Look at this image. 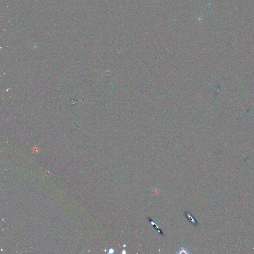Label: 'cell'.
I'll list each match as a JSON object with an SVG mask.
<instances>
[{"label": "cell", "mask_w": 254, "mask_h": 254, "mask_svg": "<svg viewBox=\"0 0 254 254\" xmlns=\"http://www.w3.org/2000/svg\"><path fill=\"white\" fill-rule=\"evenodd\" d=\"M185 216L189 222H190V223H191L192 224L194 225H197V222L196 221V219L193 217V216L190 214V213L185 212Z\"/></svg>", "instance_id": "6da1fadb"}, {"label": "cell", "mask_w": 254, "mask_h": 254, "mask_svg": "<svg viewBox=\"0 0 254 254\" xmlns=\"http://www.w3.org/2000/svg\"><path fill=\"white\" fill-rule=\"evenodd\" d=\"M148 219H149V220L150 221V222H151V223L152 224V225L153 226V227L160 234V235H162V236H164V234H163V233L162 232V230L161 229H159V228L158 227V226L156 225V224L151 219V218L150 217H148Z\"/></svg>", "instance_id": "7a4b0ae2"}, {"label": "cell", "mask_w": 254, "mask_h": 254, "mask_svg": "<svg viewBox=\"0 0 254 254\" xmlns=\"http://www.w3.org/2000/svg\"><path fill=\"white\" fill-rule=\"evenodd\" d=\"M178 254H189V251L186 249V248H181L179 251L178 252H177Z\"/></svg>", "instance_id": "3957f363"}, {"label": "cell", "mask_w": 254, "mask_h": 254, "mask_svg": "<svg viewBox=\"0 0 254 254\" xmlns=\"http://www.w3.org/2000/svg\"><path fill=\"white\" fill-rule=\"evenodd\" d=\"M198 18H199V19H198V20H198V21H199L200 23H202L203 22V17H202V16H199V17H198Z\"/></svg>", "instance_id": "277c9868"}, {"label": "cell", "mask_w": 254, "mask_h": 254, "mask_svg": "<svg viewBox=\"0 0 254 254\" xmlns=\"http://www.w3.org/2000/svg\"><path fill=\"white\" fill-rule=\"evenodd\" d=\"M114 252H115L114 249H113L111 248V249H110L109 250L108 254H113V253H114Z\"/></svg>", "instance_id": "5b68a950"}]
</instances>
